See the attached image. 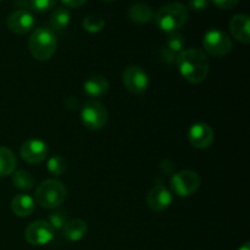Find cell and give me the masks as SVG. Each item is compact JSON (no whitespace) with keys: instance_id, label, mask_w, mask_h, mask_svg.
Returning <instances> with one entry per match:
<instances>
[{"instance_id":"1","label":"cell","mask_w":250,"mask_h":250,"mask_svg":"<svg viewBox=\"0 0 250 250\" xmlns=\"http://www.w3.org/2000/svg\"><path fill=\"white\" fill-rule=\"evenodd\" d=\"M176 65L182 77L193 84L202 83L209 75V59L202 49L192 48L183 50L178 55Z\"/></svg>"},{"instance_id":"2","label":"cell","mask_w":250,"mask_h":250,"mask_svg":"<svg viewBox=\"0 0 250 250\" xmlns=\"http://www.w3.org/2000/svg\"><path fill=\"white\" fill-rule=\"evenodd\" d=\"M189 11L185 4L178 1L168 2L161 6L154 15L156 26L166 33H173L182 28L188 21Z\"/></svg>"},{"instance_id":"3","label":"cell","mask_w":250,"mask_h":250,"mask_svg":"<svg viewBox=\"0 0 250 250\" xmlns=\"http://www.w3.org/2000/svg\"><path fill=\"white\" fill-rule=\"evenodd\" d=\"M58 46V39L53 29L39 27L31 34L28 41L29 53L39 61H46L53 58Z\"/></svg>"},{"instance_id":"4","label":"cell","mask_w":250,"mask_h":250,"mask_svg":"<svg viewBox=\"0 0 250 250\" xmlns=\"http://www.w3.org/2000/svg\"><path fill=\"white\" fill-rule=\"evenodd\" d=\"M67 189L58 180H46L38 186L36 190V202L45 209H56L66 199Z\"/></svg>"},{"instance_id":"5","label":"cell","mask_w":250,"mask_h":250,"mask_svg":"<svg viewBox=\"0 0 250 250\" xmlns=\"http://www.w3.org/2000/svg\"><path fill=\"white\" fill-rule=\"evenodd\" d=\"M200 187V177L195 171L183 170L171 178V189L178 197H189L197 193Z\"/></svg>"},{"instance_id":"6","label":"cell","mask_w":250,"mask_h":250,"mask_svg":"<svg viewBox=\"0 0 250 250\" xmlns=\"http://www.w3.org/2000/svg\"><path fill=\"white\" fill-rule=\"evenodd\" d=\"M81 120L85 128L98 131L102 129L107 122V110L102 103L88 102L81 110Z\"/></svg>"},{"instance_id":"7","label":"cell","mask_w":250,"mask_h":250,"mask_svg":"<svg viewBox=\"0 0 250 250\" xmlns=\"http://www.w3.org/2000/svg\"><path fill=\"white\" fill-rule=\"evenodd\" d=\"M203 48L210 55L224 56L231 51L232 41L224 31L210 29L203 38Z\"/></svg>"},{"instance_id":"8","label":"cell","mask_w":250,"mask_h":250,"mask_svg":"<svg viewBox=\"0 0 250 250\" xmlns=\"http://www.w3.org/2000/svg\"><path fill=\"white\" fill-rule=\"evenodd\" d=\"M55 237V229L48 221L38 220L27 226L24 238L32 246H45Z\"/></svg>"},{"instance_id":"9","label":"cell","mask_w":250,"mask_h":250,"mask_svg":"<svg viewBox=\"0 0 250 250\" xmlns=\"http://www.w3.org/2000/svg\"><path fill=\"white\" fill-rule=\"evenodd\" d=\"M122 82L126 89L133 94H142L149 87V77L146 71L136 65L125 68L122 73Z\"/></svg>"},{"instance_id":"10","label":"cell","mask_w":250,"mask_h":250,"mask_svg":"<svg viewBox=\"0 0 250 250\" xmlns=\"http://www.w3.org/2000/svg\"><path fill=\"white\" fill-rule=\"evenodd\" d=\"M21 158L28 164H41L48 158L49 148L48 144L42 139H28L24 142L20 149Z\"/></svg>"},{"instance_id":"11","label":"cell","mask_w":250,"mask_h":250,"mask_svg":"<svg viewBox=\"0 0 250 250\" xmlns=\"http://www.w3.org/2000/svg\"><path fill=\"white\" fill-rule=\"evenodd\" d=\"M185 37L182 34H180L178 32H173L170 33L166 44L164 48L160 49L159 51V56H160L161 61H164L167 65H172L176 63L177 61L178 55L185 50Z\"/></svg>"},{"instance_id":"12","label":"cell","mask_w":250,"mask_h":250,"mask_svg":"<svg viewBox=\"0 0 250 250\" xmlns=\"http://www.w3.org/2000/svg\"><path fill=\"white\" fill-rule=\"evenodd\" d=\"M188 141L194 148L207 149L214 142V131L205 122H198L188 131Z\"/></svg>"},{"instance_id":"13","label":"cell","mask_w":250,"mask_h":250,"mask_svg":"<svg viewBox=\"0 0 250 250\" xmlns=\"http://www.w3.org/2000/svg\"><path fill=\"white\" fill-rule=\"evenodd\" d=\"M34 17L27 10H16L11 12L6 20L10 31L15 34H26L34 27Z\"/></svg>"},{"instance_id":"14","label":"cell","mask_w":250,"mask_h":250,"mask_svg":"<svg viewBox=\"0 0 250 250\" xmlns=\"http://www.w3.org/2000/svg\"><path fill=\"white\" fill-rule=\"evenodd\" d=\"M172 203V193L163 185H158L150 189L146 195V204L154 211H164Z\"/></svg>"},{"instance_id":"15","label":"cell","mask_w":250,"mask_h":250,"mask_svg":"<svg viewBox=\"0 0 250 250\" xmlns=\"http://www.w3.org/2000/svg\"><path fill=\"white\" fill-rule=\"evenodd\" d=\"M250 19L248 15L238 14L234 15L229 21V31L233 38L244 44L250 42Z\"/></svg>"},{"instance_id":"16","label":"cell","mask_w":250,"mask_h":250,"mask_svg":"<svg viewBox=\"0 0 250 250\" xmlns=\"http://www.w3.org/2000/svg\"><path fill=\"white\" fill-rule=\"evenodd\" d=\"M109 90V82L104 76L95 75L88 78L83 84V92L87 97L93 99H99L104 97Z\"/></svg>"},{"instance_id":"17","label":"cell","mask_w":250,"mask_h":250,"mask_svg":"<svg viewBox=\"0 0 250 250\" xmlns=\"http://www.w3.org/2000/svg\"><path fill=\"white\" fill-rule=\"evenodd\" d=\"M62 236L68 242H78L85 237L88 232V226L83 220L73 219L68 220L62 227Z\"/></svg>"},{"instance_id":"18","label":"cell","mask_w":250,"mask_h":250,"mask_svg":"<svg viewBox=\"0 0 250 250\" xmlns=\"http://www.w3.org/2000/svg\"><path fill=\"white\" fill-rule=\"evenodd\" d=\"M34 209H36L34 199L26 193L17 194L11 202L12 212L19 217H28L34 211Z\"/></svg>"},{"instance_id":"19","label":"cell","mask_w":250,"mask_h":250,"mask_svg":"<svg viewBox=\"0 0 250 250\" xmlns=\"http://www.w3.org/2000/svg\"><path fill=\"white\" fill-rule=\"evenodd\" d=\"M155 12L146 2H136L129 7L128 17L137 24H146L154 19Z\"/></svg>"},{"instance_id":"20","label":"cell","mask_w":250,"mask_h":250,"mask_svg":"<svg viewBox=\"0 0 250 250\" xmlns=\"http://www.w3.org/2000/svg\"><path fill=\"white\" fill-rule=\"evenodd\" d=\"M17 160L15 154L9 148L0 146V178L12 175L16 170Z\"/></svg>"},{"instance_id":"21","label":"cell","mask_w":250,"mask_h":250,"mask_svg":"<svg viewBox=\"0 0 250 250\" xmlns=\"http://www.w3.org/2000/svg\"><path fill=\"white\" fill-rule=\"evenodd\" d=\"M71 21V15L70 11L65 7H58V9L54 10L50 15V22L51 28L55 29V31H62L66 27L68 26Z\"/></svg>"},{"instance_id":"22","label":"cell","mask_w":250,"mask_h":250,"mask_svg":"<svg viewBox=\"0 0 250 250\" xmlns=\"http://www.w3.org/2000/svg\"><path fill=\"white\" fill-rule=\"evenodd\" d=\"M12 185L15 188L23 192H28L33 188L34 178L28 171L19 170L12 173Z\"/></svg>"},{"instance_id":"23","label":"cell","mask_w":250,"mask_h":250,"mask_svg":"<svg viewBox=\"0 0 250 250\" xmlns=\"http://www.w3.org/2000/svg\"><path fill=\"white\" fill-rule=\"evenodd\" d=\"M83 28L89 33H98L105 26V20L97 14H90L83 20Z\"/></svg>"},{"instance_id":"24","label":"cell","mask_w":250,"mask_h":250,"mask_svg":"<svg viewBox=\"0 0 250 250\" xmlns=\"http://www.w3.org/2000/svg\"><path fill=\"white\" fill-rule=\"evenodd\" d=\"M46 167H48V171L50 175L59 177V176L62 175L66 171V168H67V161H66L65 158H62L61 155H54L48 160Z\"/></svg>"},{"instance_id":"25","label":"cell","mask_w":250,"mask_h":250,"mask_svg":"<svg viewBox=\"0 0 250 250\" xmlns=\"http://www.w3.org/2000/svg\"><path fill=\"white\" fill-rule=\"evenodd\" d=\"M68 221L67 214L65 211H61V210H58V211H54L49 215V224L51 225L55 231H60L62 229V227L65 226L66 222Z\"/></svg>"},{"instance_id":"26","label":"cell","mask_w":250,"mask_h":250,"mask_svg":"<svg viewBox=\"0 0 250 250\" xmlns=\"http://www.w3.org/2000/svg\"><path fill=\"white\" fill-rule=\"evenodd\" d=\"M31 2V7L36 12L39 14H44V12H48L55 6L56 0H29Z\"/></svg>"},{"instance_id":"27","label":"cell","mask_w":250,"mask_h":250,"mask_svg":"<svg viewBox=\"0 0 250 250\" xmlns=\"http://www.w3.org/2000/svg\"><path fill=\"white\" fill-rule=\"evenodd\" d=\"M211 1L215 6L222 10H231L238 4V0H211Z\"/></svg>"},{"instance_id":"28","label":"cell","mask_w":250,"mask_h":250,"mask_svg":"<svg viewBox=\"0 0 250 250\" xmlns=\"http://www.w3.org/2000/svg\"><path fill=\"white\" fill-rule=\"evenodd\" d=\"M209 5V0H189V7L194 11H203Z\"/></svg>"},{"instance_id":"29","label":"cell","mask_w":250,"mask_h":250,"mask_svg":"<svg viewBox=\"0 0 250 250\" xmlns=\"http://www.w3.org/2000/svg\"><path fill=\"white\" fill-rule=\"evenodd\" d=\"M62 1V4H65L67 7H73V9H76V7H81L82 5H84L85 2H87V0H61Z\"/></svg>"},{"instance_id":"30","label":"cell","mask_w":250,"mask_h":250,"mask_svg":"<svg viewBox=\"0 0 250 250\" xmlns=\"http://www.w3.org/2000/svg\"><path fill=\"white\" fill-rule=\"evenodd\" d=\"M238 250H250V244H249V242H246V243H244L243 246L239 247Z\"/></svg>"},{"instance_id":"31","label":"cell","mask_w":250,"mask_h":250,"mask_svg":"<svg viewBox=\"0 0 250 250\" xmlns=\"http://www.w3.org/2000/svg\"><path fill=\"white\" fill-rule=\"evenodd\" d=\"M105 1H111V0H105Z\"/></svg>"},{"instance_id":"32","label":"cell","mask_w":250,"mask_h":250,"mask_svg":"<svg viewBox=\"0 0 250 250\" xmlns=\"http://www.w3.org/2000/svg\"><path fill=\"white\" fill-rule=\"evenodd\" d=\"M0 1H1V0H0Z\"/></svg>"}]
</instances>
